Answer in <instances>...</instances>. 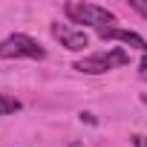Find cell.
Instances as JSON below:
<instances>
[{
  "label": "cell",
  "mask_w": 147,
  "mask_h": 147,
  "mask_svg": "<svg viewBox=\"0 0 147 147\" xmlns=\"http://www.w3.org/2000/svg\"><path fill=\"white\" fill-rule=\"evenodd\" d=\"M130 141H133V147H147V136H138V133H136Z\"/></svg>",
  "instance_id": "cell-8"
},
{
  "label": "cell",
  "mask_w": 147,
  "mask_h": 147,
  "mask_svg": "<svg viewBox=\"0 0 147 147\" xmlns=\"http://www.w3.org/2000/svg\"><path fill=\"white\" fill-rule=\"evenodd\" d=\"M130 9H136V12L147 20V0H130Z\"/></svg>",
  "instance_id": "cell-7"
},
{
  "label": "cell",
  "mask_w": 147,
  "mask_h": 147,
  "mask_svg": "<svg viewBox=\"0 0 147 147\" xmlns=\"http://www.w3.org/2000/svg\"><path fill=\"white\" fill-rule=\"evenodd\" d=\"M0 58H32V61H43L46 49L29 38V35H9L6 40H0Z\"/></svg>",
  "instance_id": "cell-2"
},
{
  "label": "cell",
  "mask_w": 147,
  "mask_h": 147,
  "mask_svg": "<svg viewBox=\"0 0 147 147\" xmlns=\"http://www.w3.org/2000/svg\"><path fill=\"white\" fill-rule=\"evenodd\" d=\"M138 75L147 78V52H144V58H141V63H138Z\"/></svg>",
  "instance_id": "cell-9"
},
{
  "label": "cell",
  "mask_w": 147,
  "mask_h": 147,
  "mask_svg": "<svg viewBox=\"0 0 147 147\" xmlns=\"http://www.w3.org/2000/svg\"><path fill=\"white\" fill-rule=\"evenodd\" d=\"M101 40H121V43H127V46H133V49H141V52H147V40L141 38V35H136V32H130V29H115V26H104L101 32Z\"/></svg>",
  "instance_id": "cell-5"
},
{
  "label": "cell",
  "mask_w": 147,
  "mask_h": 147,
  "mask_svg": "<svg viewBox=\"0 0 147 147\" xmlns=\"http://www.w3.org/2000/svg\"><path fill=\"white\" fill-rule=\"evenodd\" d=\"M52 38H55V40H61V46H66L69 52H81V49H87V46H90L87 32L72 29V26H66V23H52Z\"/></svg>",
  "instance_id": "cell-4"
},
{
  "label": "cell",
  "mask_w": 147,
  "mask_h": 147,
  "mask_svg": "<svg viewBox=\"0 0 147 147\" xmlns=\"http://www.w3.org/2000/svg\"><path fill=\"white\" fill-rule=\"evenodd\" d=\"M124 63H130V55L124 49H113V52H101V55L81 58V61H75L72 69L87 72V75H101V72H110L113 66H124Z\"/></svg>",
  "instance_id": "cell-3"
},
{
  "label": "cell",
  "mask_w": 147,
  "mask_h": 147,
  "mask_svg": "<svg viewBox=\"0 0 147 147\" xmlns=\"http://www.w3.org/2000/svg\"><path fill=\"white\" fill-rule=\"evenodd\" d=\"M18 110H20V101H18V98L0 92V115H15Z\"/></svg>",
  "instance_id": "cell-6"
},
{
  "label": "cell",
  "mask_w": 147,
  "mask_h": 147,
  "mask_svg": "<svg viewBox=\"0 0 147 147\" xmlns=\"http://www.w3.org/2000/svg\"><path fill=\"white\" fill-rule=\"evenodd\" d=\"M63 12L69 15L72 23H87V26H95L98 32L104 29V23H107V29H110V23H115V15L95 3H66Z\"/></svg>",
  "instance_id": "cell-1"
},
{
  "label": "cell",
  "mask_w": 147,
  "mask_h": 147,
  "mask_svg": "<svg viewBox=\"0 0 147 147\" xmlns=\"http://www.w3.org/2000/svg\"><path fill=\"white\" fill-rule=\"evenodd\" d=\"M141 101H144V104H147V92H144V95H141Z\"/></svg>",
  "instance_id": "cell-10"
}]
</instances>
